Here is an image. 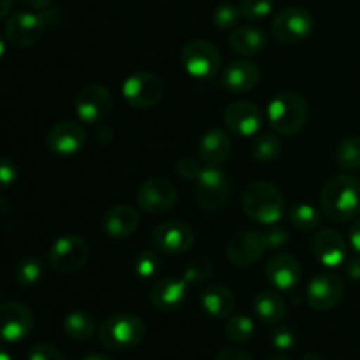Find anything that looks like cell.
Listing matches in <instances>:
<instances>
[{
    "label": "cell",
    "mask_w": 360,
    "mask_h": 360,
    "mask_svg": "<svg viewBox=\"0 0 360 360\" xmlns=\"http://www.w3.org/2000/svg\"><path fill=\"white\" fill-rule=\"evenodd\" d=\"M320 206L330 221L355 220L360 214V179L350 174L330 178L322 190Z\"/></svg>",
    "instance_id": "1"
},
{
    "label": "cell",
    "mask_w": 360,
    "mask_h": 360,
    "mask_svg": "<svg viewBox=\"0 0 360 360\" xmlns=\"http://www.w3.org/2000/svg\"><path fill=\"white\" fill-rule=\"evenodd\" d=\"M309 120V105L297 91H281L267 108V122L280 136H294L301 132Z\"/></svg>",
    "instance_id": "2"
},
{
    "label": "cell",
    "mask_w": 360,
    "mask_h": 360,
    "mask_svg": "<svg viewBox=\"0 0 360 360\" xmlns=\"http://www.w3.org/2000/svg\"><path fill=\"white\" fill-rule=\"evenodd\" d=\"M245 213L253 221L262 225H274L285 213V199L280 188L269 181H253L243 193Z\"/></svg>",
    "instance_id": "3"
},
{
    "label": "cell",
    "mask_w": 360,
    "mask_h": 360,
    "mask_svg": "<svg viewBox=\"0 0 360 360\" xmlns=\"http://www.w3.org/2000/svg\"><path fill=\"white\" fill-rule=\"evenodd\" d=\"M146 336V326L132 313H116L98 326V340L105 348L115 352L132 350Z\"/></svg>",
    "instance_id": "4"
},
{
    "label": "cell",
    "mask_w": 360,
    "mask_h": 360,
    "mask_svg": "<svg viewBox=\"0 0 360 360\" xmlns=\"http://www.w3.org/2000/svg\"><path fill=\"white\" fill-rule=\"evenodd\" d=\"M181 63L192 77L210 81L220 72L221 56L214 44L204 39H193L183 48Z\"/></svg>",
    "instance_id": "5"
},
{
    "label": "cell",
    "mask_w": 360,
    "mask_h": 360,
    "mask_svg": "<svg viewBox=\"0 0 360 360\" xmlns=\"http://www.w3.org/2000/svg\"><path fill=\"white\" fill-rule=\"evenodd\" d=\"M88 259H90L88 243L76 234H65L56 239L48 253L49 266L62 274H72L83 269Z\"/></svg>",
    "instance_id": "6"
},
{
    "label": "cell",
    "mask_w": 360,
    "mask_h": 360,
    "mask_svg": "<svg viewBox=\"0 0 360 360\" xmlns=\"http://www.w3.org/2000/svg\"><path fill=\"white\" fill-rule=\"evenodd\" d=\"M231 197L227 174L218 167H204L195 181V199L204 213H218Z\"/></svg>",
    "instance_id": "7"
},
{
    "label": "cell",
    "mask_w": 360,
    "mask_h": 360,
    "mask_svg": "<svg viewBox=\"0 0 360 360\" xmlns=\"http://www.w3.org/2000/svg\"><path fill=\"white\" fill-rule=\"evenodd\" d=\"M313 16L302 7H287L274 16L271 34L283 44H301L311 35Z\"/></svg>",
    "instance_id": "8"
},
{
    "label": "cell",
    "mask_w": 360,
    "mask_h": 360,
    "mask_svg": "<svg viewBox=\"0 0 360 360\" xmlns=\"http://www.w3.org/2000/svg\"><path fill=\"white\" fill-rule=\"evenodd\" d=\"M77 118L86 125L104 122L112 109V97L105 86L98 83L84 84L74 98Z\"/></svg>",
    "instance_id": "9"
},
{
    "label": "cell",
    "mask_w": 360,
    "mask_h": 360,
    "mask_svg": "<svg viewBox=\"0 0 360 360\" xmlns=\"http://www.w3.org/2000/svg\"><path fill=\"white\" fill-rule=\"evenodd\" d=\"M123 98L136 109H150L162 101L164 83L153 72H136L123 81Z\"/></svg>",
    "instance_id": "10"
},
{
    "label": "cell",
    "mask_w": 360,
    "mask_h": 360,
    "mask_svg": "<svg viewBox=\"0 0 360 360\" xmlns=\"http://www.w3.org/2000/svg\"><path fill=\"white\" fill-rule=\"evenodd\" d=\"M34 323V313L23 302L11 301L0 306V340L6 343L23 341L32 333Z\"/></svg>",
    "instance_id": "11"
},
{
    "label": "cell",
    "mask_w": 360,
    "mask_h": 360,
    "mask_svg": "<svg viewBox=\"0 0 360 360\" xmlns=\"http://www.w3.org/2000/svg\"><path fill=\"white\" fill-rule=\"evenodd\" d=\"M178 200V190L164 178H151L137 190V204L144 213L165 214L174 207Z\"/></svg>",
    "instance_id": "12"
},
{
    "label": "cell",
    "mask_w": 360,
    "mask_h": 360,
    "mask_svg": "<svg viewBox=\"0 0 360 360\" xmlns=\"http://www.w3.org/2000/svg\"><path fill=\"white\" fill-rule=\"evenodd\" d=\"M46 21L35 13H16L6 25V39L13 48L27 49L37 44L44 34Z\"/></svg>",
    "instance_id": "13"
},
{
    "label": "cell",
    "mask_w": 360,
    "mask_h": 360,
    "mask_svg": "<svg viewBox=\"0 0 360 360\" xmlns=\"http://www.w3.org/2000/svg\"><path fill=\"white\" fill-rule=\"evenodd\" d=\"M345 295V281L334 273L316 274L306 288L308 304L316 311H329L336 308Z\"/></svg>",
    "instance_id": "14"
},
{
    "label": "cell",
    "mask_w": 360,
    "mask_h": 360,
    "mask_svg": "<svg viewBox=\"0 0 360 360\" xmlns=\"http://www.w3.org/2000/svg\"><path fill=\"white\" fill-rule=\"evenodd\" d=\"M193 243H195V236L185 221H164L153 232L155 250L169 253V255H179V253L188 252Z\"/></svg>",
    "instance_id": "15"
},
{
    "label": "cell",
    "mask_w": 360,
    "mask_h": 360,
    "mask_svg": "<svg viewBox=\"0 0 360 360\" xmlns=\"http://www.w3.org/2000/svg\"><path fill=\"white\" fill-rule=\"evenodd\" d=\"M49 151L60 157L79 153L86 144V130L77 122H58L49 129L46 136Z\"/></svg>",
    "instance_id": "16"
},
{
    "label": "cell",
    "mask_w": 360,
    "mask_h": 360,
    "mask_svg": "<svg viewBox=\"0 0 360 360\" xmlns=\"http://www.w3.org/2000/svg\"><path fill=\"white\" fill-rule=\"evenodd\" d=\"M267 252L264 245L262 232L259 231H239L229 239L227 257L231 264L238 267H250L260 260Z\"/></svg>",
    "instance_id": "17"
},
{
    "label": "cell",
    "mask_w": 360,
    "mask_h": 360,
    "mask_svg": "<svg viewBox=\"0 0 360 360\" xmlns=\"http://www.w3.org/2000/svg\"><path fill=\"white\" fill-rule=\"evenodd\" d=\"M262 111L259 105L246 101L232 102L224 112V123L232 134L239 137H252L262 127Z\"/></svg>",
    "instance_id": "18"
},
{
    "label": "cell",
    "mask_w": 360,
    "mask_h": 360,
    "mask_svg": "<svg viewBox=\"0 0 360 360\" xmlns=\"http://www.w3.org/2000/svg\"><path fill=\"white\" fill-rule=\"evenodd\" d=\"M186 294H188V283H186L185 278L167 276L162 278L153 285L150 301L158 311L172 313L178 311L185 304Z\"/></svg>",
    "instance_id": "19"
},
{
    "label": "cell",
    "mask_w": 360,
    "mask_h": 360,
    "mask_svg": "<svg viewBox=\"0 0 360 360\" xmlns=\"http://www.w3.org/2000/svg\"><path fill=\"white\" fill-rule=\"evenodd\" d=\"M266 276L276 290L292 292L302 278L301 264L290 253H278L267 262Z\"/></svg>",
    "instance_id": "20"
},
{
    "label": "cell",
    "mask_w": 360,
    "mask_h": 360,
    "mask_svg": "<svg viewBox=\"0 0 360 360\" xmlns=\"http://www.w3.org/2000/svg\"><path fill=\"white\" fill-rule=\"evenodd\" d=\"M313 253L326 267H338L347 260V243L334 229H322L313 238Z\"/></svg>",
    "instance_id": "21"
},
{
    "label": "cell",
    "mask_w": 360,
    "mask_h": 360,
    "mask_svg": "<svg viewBox=\"0 0 360 360\" xmlns=\"http://www.w3.org/2000/svg\"><path fill=\"white\" fill-rule=\"evenodd\" d=\"M259 67L248 60H236L229 63L221 74V86L232 94H248L259 84Z\"/></svg>",
    "instance_id": "22"
},
{
    "label": "cell",
    "mask_w": 360,
    "mask_h": 360,
    "mask_svg": "<svg viewBox=\"0 0 360 360\" xmlns=\"http://www.w3.org/2000/svg\"><path fill=\"white\" fill-rule=\"evenodd\" d=\"M236 297L231 288L224 283H211L200 292V308L211 319L225 320L232 315Z\"/></svg>",
    "instance_id": "23"
},
{
    "label": "cell",
    "mask_w": 360,
    "mask_h": 360,
    "mask_svg": "<svg viewBox=\"0 0 360 360\" xmlns=\"http://www.w3.org/2000/svg\"><path fill=\"white\" fill-rule=\"evenodd\" d=\"M139 227V213L129 204L111 207L104 217V231L112 239H127Z\"/></svg>",
    "instance_id": "24"
},
{
    "label": "cell",
    "mask_w": 360,
    "mask_h": 360,
    "mask_svg": "<svg viewBox=\"0 0 360 360\" xmlns=\"http://www.w3.org/2000/svg\"><path fill=\"white\" fill-rule=\"evenodd\" d=\"M232 141L227 132L221 129H213L202 136L199 143V157L206 167H218L231 155Z\"/></svg>",
    "instance_id": "25"
},
{
    "label": "cell",
    "mask_w": 360,
    "mask_h": 360,
    "mask_svg": "<svg viewBox=\"0 0 360 360\" xmlns=\"http://www.w3.org/2000/svg\"><path fill=\"white\" fill-rule=\"evenodd\" d=\"M229 46L234 53L241 56L259 55L266 49L267 35L262 28L253 27V25H243L232 30L229 37Z\"/></svg>",
    "instance_id": "26"
},
{
    "label": "cell",
    "mask_w": 360,
    "mask_h": 360,
    "mask_svg": "<svg viewBox=\"0 0 360 360\" xmlns=\"http://www.w3.org/2000/svg\"><path fill=\"white\" fill-rule=\"evenodd\" d=\"M253 313L257 319L267 326H276L285 319L287 302L278 292L264 290L259 292L253 299Z\"/></svg>",
    "instance_id": "27"
},
{
    "label": "cell",
    "mask_w": 360,
    "mask_h": 360,
    "mask_svg": "<svg viewBox=\"0 0 360 360\" xmlns=\"http://www.w3.org/2000/svg\"><path fill=\"white\" fill-rule=\"evenodd\" d=\"M63 333L69 340L76 341V343H83V341H90L97 333V323H95L94 316L86 311L69 313L63 320Z\"/></svg>",
    "instance_id": "28"
},
{
    "label": "cell",
    "mask_w": 360,
    "mask_h": 360,
    "mask_svg": "<svg viewBox=\"0 0 360 360\" xmlns=\"http://www.w3.org/2000/svg\"><path fill=\"white\" fill-rule=\"evenodd\" d=\"M281 153V141L276 134L273 132H262L257 134L252 141V157L255 160L264 162H274Z\"/></svg>",
    "instance_id": "29"
},
{
    "label": "cell",
    "mask_w": 360,
    "mask_h": 360,
    "mask_svg": "<svg viewBox=\"0 0 360 360\" xmlns=\"http://www.w3.org/2000/svg\"><path fill=\"white\" fill-rule=\"evenodd\" d=\"M224 334L232 343H248L255 334V323L246 315H231L229 319H225Z\"/></svg>",
    "instance_id": "30"
},
{
    "label": "cell",
    "mask_w": 360,
    "mask_h": 360,
    "mask_svg": "<svg viewBox=\"0 0 360 360\" xmlns=\"http://www.w3.org/2000/svg\"><path fill=\"white\" fill-rule=\"evenodd\" d=\"M288 220L299 232H313L320 225V211L311 204H295L288 211Z\"/></svg>",
    "instance_id": "31"
},
{
    "label": "cell",
    "mask_w": 360,
    "mask_h": 360,
    "mask_svg": "<svg viewBox=\"0 0 360 360\" xmlns=\"http://www.w3.org/2000/svg\"><path fill=\"white\" fill-rule=\"evenodd\" d=\"M336 162L341 171L360 169V137H345L336 148Z\"/></svg>",
    "instance_id": "32"
},
{
    "label": "cell",
    "mask_w": 360,
    "mask_h": 360,
    "mask_svg": "<svg viewBox=\"0 0 360 360\" xmlns=\"http://www.w3.org/2000/svg\"><path fill=\"white\" fill-rule=\"evenodd\" d=\"M42 274H44V267H42L41 260L35 259V257H27V259L20 260L16 269H14V278L23 287L37 285L42 280Z\"/></svg>",
    "instance_id": "33"
},
{
    "label": "cell",
    "mask_w": 360,
    "mask_h": 360,
    "mask_svg": "<svg viewBox=\"0 0 360 360\" xmlns=\"http://www.w3.org/2000/svg\"><path fill=\"white\" fill-rule=\"evenodd\" d=\"M241 9L231 2L220 4L213 13V23L218 30H234L241 21Z\"/></svg>",
    "instance_id": "34"
},
{
    "label": "cell",
    "mask_w": 360,
    "mask_h": 360,
    "mask_svg": "<svg viewBox=\"0 0 360 360\" xmlns=\"http://www.w3.org/2000/svg\"><path fill=\"white\" fill-rule=\"evenodd\" d=\"M158 269H160V259H158L157 253L153 250H144L143 253L136 257V262H134V273L139 280L146 281L151 278L157 276Z\"/></svg>",
    "instance_id": "35"
},
{
    "label": "cell",
    "mask_w": 360,
    "mask_h": 360,
    "mask_svg": "<svg viewBox=\"0 0 360 360\" xmlns=\"http://www.w3.org/2000/svg\"><path fill=\"white\" fill-rule=\"evenodd\" d=\"M211 274H213V262L210 259H206V257H195L186 266L185 276L183 278L186 280V283L197 285L206 281L207 278H211Z\"/></svg>",
    "instance_id": "36"
},
{
    "label": "cell",
    "mask_w": 360,
    "mask_h": 360,
    "mask_svg": "<svg viewBox=\"0 0 360 360\" xmlns=\"http://www.w3.org/2000/svg\"><path fill=\"white\" fill-rule=\"evenodd\" d=\"M274 0H241L239 9L241 14L250 21H260L271 14Z\"/></svg>",
    "instance_id": "37"
},
{
    "label": "cell",
    "mask_w": 360,
    "mask_h": 360,
    "mask_svg": "<svg viewBox=\"0 0 360 360\" xmlns=\"http://www.w3.org/2000/svg\"><path fill=\"white\" fill-rule=\"evenodd\" d=\"M278 326V323H276ZM295 330L290 326H278L271 333V345L280 352H288L295 347Z\"/></svg>",
    "instance_id": "38"
},
{
    "label": "cell",
    "mask_w": 360,
    "mask_h": 360,
    "mask_svg": "<svg viewBox=\"0 0 360 360\" xmlns=\"http://www.w3.org/2000/svg\"><path fill=\"white\" fill-rule=\"evenodd\" d=\"M27 360H65V357L55 345L48 343V341H41V343H35L28 350Z\"/></svg>",
    "instance_id": "39"
},
{
    "label": "cell",
    "mask_w": 360,
    "mask_h": 360,
    "mask_svg": "<svg viewBox=\"0 0 360 360\" xmlns=\"http://www.w3.org/2000/svg\"><path fill=\"white\" fill-rule=\"evenodd\" d=\"M264 245H266V250H278L283 248L288 241V232L285 231L283 227H276V224L269 225L266 232H262Z\"/></svg>",
    "instance_id": "40"
},
{
    "label": "cell",
    "mask_w": 360,
    "mask_h": 360,
    "mask_svg": "<svg viewBox=\"0 0 360 360\" xmlns=\"http://www.w3.org/2000/svg\"><path fill=\"white\" fill-rule=\"evenodd\" d=\"M176 171L186 181H197L199 176L202 174V167L199 165V162L192 157H183L178 160V165H176Z\"/></svg>",
    "instance_id": "41"
},
{
    "label": "cell",
    "mask_w": 360,
    "mask_h": 360,
    "mask_svg": "<svg viewBox=\"0 0 360 360\" xmlns=\"http://www.w3.org/2000/svg\"><path fill=\"white\" fill-rule=\"evenodd\" d=\"M18 179V167L9 158L0 157V188L14 185Z\"/></svg>",
    "instance_id": "42"
},
{
    "label": "cell",
    "mask_w": 360,
    "mask_h": 360,
    "mask_svg": "<svg viewBox=\"0 0 360 360\" xmlns=\"http://www.w3.org/2000/svg\"><path fill=\"white\" fill-rule=\"evenodd\" d=\"M214 360H253V357L248 354V352L241 350V348L227 347V348H221V350L218 352L217 359Z\"/></svg>",
    "instance_id": "43"
},
{
    "label": "cell",
    "mask_w": 360,
    "mask_h": 360,
    "mask_svg": "<svg viewBox=\"0 0 360 360\" xmlns=\"http://www.w3.org/2000/svg\"><path fill=\"white\" fill-rule=\"evenodd\" d=\"M345 273L355 283H360V259H350L345 267Z\"/></svg>",
    "instance_id": "44"
},
{
    "label": "cell",
    "mask_w": 360,
    "mask_h": 360,
    "mask_svg": "<svg viewBox=\"0 0 360 360\" xmlns=\"http://www.w3.org/2000/svg\"><path fill=\"white\" fill-rule=\"evenodd\" d=\"M350 245L360 255V218L350 227Z\"/></svg>",
    "instance_id": "45"
},
{
    "label": "cell",
    "mask_w": 360,
    "mask_h": 360,
    "mask_svg": "<svg viewBox=\"0 0 360 360\" xmlns=\"http://www.w3.org/2000/svg\"><path fill=\"white\" fill-rule=\"evenodd\" d=\"M21 2H23L27 7H30V9L42 11V9H48V7L51 6L53 0H21Z\"/></svg>",
    "instance_id": "46"
},
{
    "label": "cell",
    "mask_w": 360,
    "mask_h": 360,
    "mask_svg": "<svg viewBox=\"0 0 360 360\" xmlns=\"http://www.w3.org/2000/svg\"><path fill=\"white\" fill-rule=\"evenodd\" d=\"M11 7H13V0H0V20H4L9 14Z\"/></svg>",
    "instance_id": "47"
},
{
    "label": "cell",
    "mask_w": 360,
    "mask_h": 360,
    "mask_svg": "<svg viewBox=\"0 0 360 360\" xmlns=\"http://www.w3.org/2000/svg\"><path fill=\"white\" fill-rule=\"evenodd\" d=\"M81 360H115V359H111L109 355H104V354H88L86 357H83Z\"/></svg>",
    "instance_id": "48"
},
{
    "label": "cell",
    "mask_w": 360,
    "mask_h": 360,
    "mask_svg": "<svg viewBox=\"0 0 360 360\" xmlns=\"http://www.w3.org/2000/svg\"><path fill=\"white\" fill-rule=\"evenodd\" d=\"M0 360H13V357H11L9 352H7L6 348L2 347V345H0Z\"/></svg>",
    "instance_id": "49"
},
{
    "label": "cell",
    "mask_w": 360,
    "mask_h": 360,
    "mask_svg": "<svg viewBox=\"0 0 360 360\" xmlns=\"http://www.w3.org/2000/svg\"><path fill=\"white\" fill-rule=\"evenodd\" d=\"M301 360H323L322 357H320L319 354H315V352H311V354H306V355H302V359Z\"/></svg>",
    "instance_id": "50"
},
{
    "label": "cell",
    "mask_w": 360,
    "mask_h": 360,
    "mask_svg": "<svg viewBox=\"0 0 360 360\" xmlns=\"http://www.w3.org/2000/svg\"><path fill=\"white\" fill-rule=\"evenodd\" d=\"M266 360H290V359L285 357V355H271V357H267Z\"/></svg>",
    "instance_id": "51"
},
{
    "label": "cell",
    "mask_w": 360,
    "mask_h": 360,
    "mask_svg": "<svg viewBox=\"0 0 360 360\" xmlns=\"http://www.w3.org/2000/svg\"><path fill=\"white\" fill-rule=\"evenodd\" d=\"M4 49H6V44H4L2 35H0V58H2V55H4Z\"/></svg>",
    "instance_id": "52"
}]
</instances>
